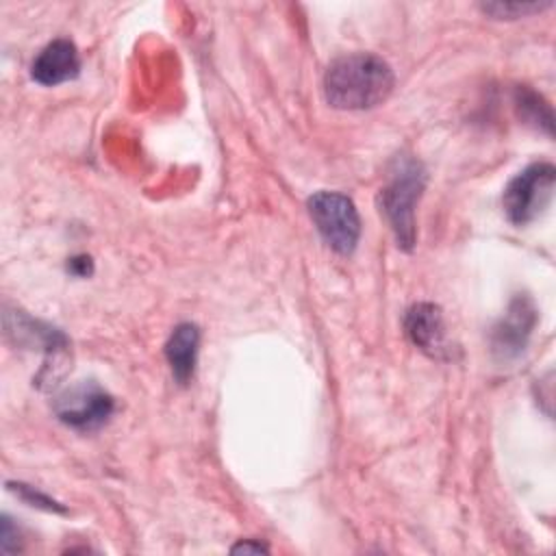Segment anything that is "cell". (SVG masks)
<instances>
[{
    "instance_id": "cell-4",
    "label": "cell",
    "mask_w": 556,
    "mask_h": 556,
    "mask_svg": "<svg viewBox=\"0 0 556 556\" xmlns=\"http://www.w3.org/2000/svg\"><path fill=\"white\" fill-rule=\"evenodd\" d=\"M554 182L556 169L552 163H532L521 169L506 185L502 195L506 217L517 226H526L536 219L552 202Z\"/></svg>"
},
{
    "instance_id": "cell-13",
    "label": "cell",
    "mask_w": 556,
    "mask_h": 556,
    "mask_svg": "<svg viewBox=\"0 0 556 556\" xmlns=\"http://www.w3.org/2000/svg\"><path fill=\"white\" fill-rule=\"evenodd\" d=\"M11 486H13V489H15V493H20L28 504H33V506H41V508H46V510H59V513H63V508H61L54 500H50L48 495L39 493L37 489L26 486V484H22V482H15V484H11Z\"/></svg>"
},
{
    "instance_id": "cell-12",
    "label": "cell",
    "mask_w": 556,
    "mask_h": 556,
    "mask_svg": "<svg viewBox=\"0 0 556 556\" xmlns=\"http://www.w3.org/2000/svg\"><path fill=\"white\" fill-rule=\"evenodd\" d=\"M552 7V2H482L480 9L495 20H517L543 9Z\"/></svg>"
},
{
    "instance_id": "cell-3",
    "label": "cell",
    "mask_w": 556,
    "mask_h": 556,
    "mask_svg": "<svg viewBox=\"0 0 556 556\" xmlns=\"http://www.w3.org/2000/svg\"><path fill=\"white\" fill-rule=\"evenodd\" d=\"M308 215L337 254H352L361 237V217L354 202L339 191H317L308 198Z\"/></svg>"
},
{
    "instance_id": "cell-15",
    "label": "cell",
    "mask_w": 556,
    "mask_h": 556,
    "mask_svg": "<svg viewBox=\"0 0 556 556\" xmlns=\"http://www.w3.org/2000/svg\"><path fill=\"white\" fill-rule=\"evenodd\" d=\"M67 269H70L74 276H89V274L93 271V265H91V258H89V256H74V258H70Z\"/></svg>"
},
{
    "instance_id": "cell-14",
    "label": "cell",
    "mask_w": 556,
    "mask_h": 556,
    "mask_svg": "<svg viewBox=\"0 0 556 556\" xmlns=\"http://www.w3.org/2000/svg\"><path fill=\"white\" fill-rule=\"evenodd\" d=\"M0 549L4 554H11V552H20L22 549V543H20V532L17 528L11 523V519L4 515L2 517V528H0Z\"/></svg>"
},
{
    "instance_id": "cell-8",
    "label": "cell",
    "mask_w": 556,
    "mask_h": 556,
    "mask_svg": "<svg viewBox=\"0 0 556 556\" xmlns=\"http://www.w3.org/2000/svg\"><path fill=\"white\" fill-rule=\"evenodd\" d=\"M80 72L78 50L70 39L50 41L33 61L30 76L46 87L61 85L65 80L76 78Z\"/></svg>"
},
{
    "instance_id": "cell-1",
    "label": "cell",
    "mask_w": 556,
    "mask_h": 556,
    "mask_svg": "<svg viewBox=\"0 0 556 556\" xmlns=\"http://www.w3.org/2000/svg\"><path fill=\"white\" fill-rule=\"evenodd\" d=\"M395 76L376 54L354 52L334 59L324 74V93L330 106L363 111L382 104L393 91Z\"/></svg>"
},
{
    "instance_id": "cell-11",
    "label": "cell",
    "mask_w": 556,
    "mask_h": 556,
    "mask_svg": "<svg viewBox=\"0 0 556 556\" xmlns=\"http://www.w3.org/2000/svg\"><path fill=\"white\" fill-rule=\"evenodd\" d=\"M513 102L515 109L519 113V117L526 124H532L534 128L545 130L547 135L554 132V117H552V109L549 104L543 100V96H539L534 89L519 85L513 91Z\"/></svg>"
},
{
    "instance_id": "cell-5",
    "label": "cell",
    "mask_w": 556,
    "mask_h": 556,
    "mask_svg": "<svg viewBox=\"0 0 556 556\" xmlns=\"http://www.w3.org/2000/svg\"><path fill=\"white\" fill-rule=\"evenodd\" d=\"M54 415L70 428L89 432L102 428L115 410L113 397L93 380H83L54 397Z\"/></svg>"
},
{
    "instance_id": "cell-2",
    "label": "cell",
    "mask_w": 556,
    "mask_h": 556,
    "mask_svg": "<svg viewBox=\"0 0 556 556\" xmlns=\"http://www.w3.org/2000/svg\"><path fill=\"white\" fill-rule=\"evenodd\" d=\"M424 187V165L408 154L395 156L389 169V180L380 191V211L384 213L397 245L404 250H413L415 245V204Z\"/></svg>"
},
{
    "instance_id": "cell-7",
    "label": "cell",
    "mask_w": 556,
    "mask_h": 556,
    "mask_svg": "<svg viewBox=\"0 0 556 556\" xmlns=\"http://www.w3.org/2000/svg\"><path fill=\"white\" fill-rule=\"evenodd\" d=\"M404 330L408 339L428 356L432 358L450 356L443 313L437 304L432 302L413 304L404 315Z\"/></svg>"
},
{
    "instance_id": "cell-9",
    "label": "cell",
    "mask_w": 556,
    "mask_h": 556,
    "mask_svg": "<svg viewBox=\"0 0 556 556\" xmlns=\"http://www.w3.org/2000/svg\"><path fill=\"white\" fill-rule=\"evenodd\" d=\"M200 330L195 324H178L165 343V356L178 384H189L195 371Z\"/></svg>"
},
{
    "instance_id": "cell-6",
    "label": "cell",
    "mask_w": 556,
    "mask_h": 556,
    "mask_svg": "<svg viewBox=\"0 0 556 556\" xmlns=\"http://www.w3.org/2000/svg\"><path fill=\"white\" fill-rule=\"evenodd\" d=\"M536 324V308L528 295H515L508 304L506 315L493 326L491 352L497 361L506 363L517 358L532 334Z\"/></svg>"
},
{
    "instance_id": "cell-10",
    "label": "cell",
    "mask_w": 556,
    "mask_h": 556,
    "mask_svg": "<svg viewBox=\"0 0 556 556\" xmlns=\"http://www.w3.org/2000/svg\"><path fill=\"white\" fill-rule=\"evenodd\" d=\"M4 326L9 334H15V341L26 345H39L46 352H59L67 345V339L63 332H59L52 326H46L41 321L30 319L24 313H4Z\"/></svg>"
},
{
    "instance_id": "cell-16",
    "label": "cell",
    "mask_w": 556,
    "mask_h": 556,
    "mask_svg": "<svg viewBox=\"0 0 556 556\" xmlns=\"http://www.w3.org/2000/svg\"><path fill=\"white\" fill-rule=\"evenodd\" d=\"M232 554H261V552H267V545H263V543H254V541H241V543H237L232 549H230Z\"/></svg>"
}]
</instances>
